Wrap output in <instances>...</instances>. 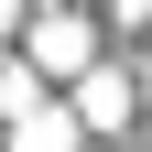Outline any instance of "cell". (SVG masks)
<instances>
[{
    "label": "cell",
    "instance_id": "6da1fadb",
    "mask_svg": "<svg viewBox=\"0 0 152 152\" xmlns=\"http://www.w3.org/2000/svg\"><path fill=\"white\" fill-rule=\"evenodd\" d=\"M33 54H44V65H87V22H44Z\"/></svg>",
    "mask_w": 152,
    "mask_h": 152
}]
</instances>
